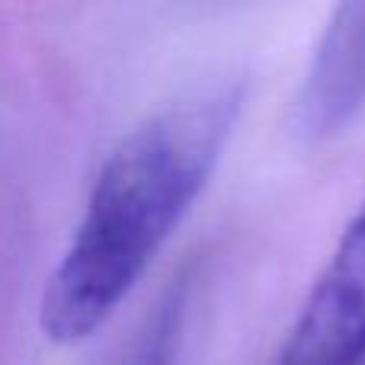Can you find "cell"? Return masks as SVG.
Returning <instances> with one entry per match:
<instances>
[{"instance_id": "obj_2", "label": "cell", "mask_w": 365, "mask_h": 365, "mask_svg": "<svg viewBox=\"0 0 365 365\" xmlns=\"http://www.w3.org/2000/svg\"><path fill=\"white\" fill-rule=\"evenodd\" d=\"M276 365H365V202L311 285Z\"/></svg>"}, {"instance_id": "obj_1", "label": "cell", "mask_w": 365, "mask_h": 365, "mask_svg": "<svg viewBox=\"0 0 365 365\" xmlns=\"http://www.w3.org/2000/svg\"><path fill=\"white\" fill-rule=\"evenodd\" d=\"M240 106L244 87L234 77L212 81L115 145L45 285L38 321L48 340L81 343L113 317L208 186Z\"/></svg>"}, {"instance_id": "obj_3", "label": "cell", "mask_w": 365, "mask_h": 365, "mask_svg": "<svg viewBox=\"0 0 365 365\" xmlns=\"http://www.w3.org/2000/svg\"><path fill=\"white\" fill-rule=\"evenodd\" d=\"M365 113V4H343L314 45L295 100V128L321 145Z\"/></svg>"}, {"instance_id": "obj_4", "label": "cell", "mask_w": 365, "mask_h": 365, "mask_svg": "<svg viewBox=\"0 0 365 365\" xmlns=\"http://www.w3.org/2000/svg\"><path fill=\"white\" fill-rule=\"evenodd\" d=\"M189 292H192L189 272L173 279L109 365H177L182 336H186Z\"/></svg>"}]
</instances>
